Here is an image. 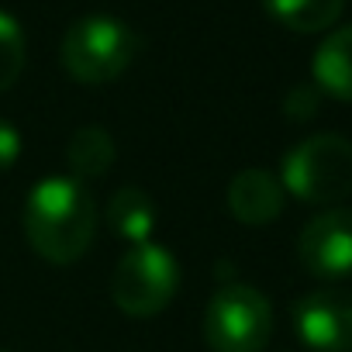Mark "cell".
Here are the masks:
<instances>
[{
	"instance_id": "6da1fadb",
	"label": "cell",
	"mask_w": 352,
	"mask_h": 352,
	"mask_svg": "<svg viewBox=\"0 0 352 352\" xmlns=\"http://www.w3.org/2000/svg\"><path fill=\"white\" fill-rule=\"evenodd\" d=\"M21 225L32 249L42 259L56 266H69L90 249L97 235V208L80 180H73V176H45L32 187L25 201Z\"/></svg>"
},
{
	"instance_id": "7a4b0ae2",
	"label": "cell",
	"mask_w": 352,
	"mask_h": 352,
	"mask_svg": "<svg viewBox=\"0 0 352 352\" xmlns=\"http://www.w3.org/2000/svg\"><path fill=\"white\" fill-rule=\"evenodd\" d=\"M280 176L304 204H338L352 194V142L335 131L311 135L283 155Z\"/></svg>"
},
{
	"instance_id": "3957f363",
	"label": "cell",
	"mask_w": 352,
	"mask_h": 352,
	"mask_svg": "<svg viewBox=\"0 0 352 352\" xmlns=\"http://www.w3.org/2000/svg\"><path fill=\"white\" fill-rule=\"evenodd\" d=\"M138 56V35L111 14H90L63 35V66L80 83H111Z\"/></svg>"
},
{
	"instance_id": "277c9868",
	"label": "cell",
	"mask_w": 352,
	"mask_h": 352,
	"mask_svg": "<svg viewBox=\"0 0 352 352\" xmlns=\"http://www.w3.org/2000/svg\"><path fill=\"white\" fill-rule=\"evenodd\" d=\"M176 290H180V266L169 249L155 242L131 245L111 276V297L131 318L159 314L176 297Z\"/></svg>"
},
{
	"instance_id": "5b68a950",
	"label": "cell",
	"mask_w": 352,
	"mask_h": 352,
	"mask_svg": "<svg viewBox=\"0 0 352 352\" xmlns=\"http://www.w3.org/2000/svg\"><path fill=\"white\" fill-rule=\"evenodd\" d=\"M204 335L214 352H263L273 335V307L256 287L232 283L211 297Z\"/></svg>"
},
{
	"instance_id": "8992f818",
	"label": "cell",
	"mask_w": 352,
	"mask_h": 352,
	"mask_svg": "<svg viewBox=\"0 0 352 352\" xmlns=\"http://www.w3.org/2000/svg\"><path fill=\"white\" fill-rule=\"evenodd\" d=\"M304 270L318 280L352 276V211H324L311 218L297 239Z\"/></svg>"
},
{
	"instance_id": "52a82bcc",
	"label": "cell",
	"mask_w": 352,
	"mask_h": 352,
	"mask_svg": "<svg viewBox=\"0 0 352 352\" xmlns=\"http://www.w3.org/2000/svg\"><path fill=\"white\" fill-rule=\"evenodd\" d=\"M294 328L314 352H352V294L314 290L297 300Z\"/></svg>"
},
{
	"instance_id": "ba28073f",
	"label": "cell",
	"mask_w": 352,
	"mask_h": 352,
	"mask_svg": "<svg viewBox=\"0 0 352 352\" xmlns=\"http://www.w3.org/2000/svg\"><path fill=\"white\" fill-rule=\"evenodd\" d=\"M228 208L242 225H270L283 211V187L266 169H242L228 184Z\"/></svg>"
},
{
	"instance_id": "9c48e42d",
	"label": "cell",
	"mask_w": 352,
	"mask_h": 352,
	"mask_svg": "<svg viewBox=\"0 0 352 352\" xmlns=\"http://www.w3.org/2000/svg\"><path fill=\"white\" fill-rule=\"evenodd\" d=\"M311 73L318 90H324L335 100H352V25L331 32L314 59H311Z\"/></svg>"
},
{
	"instance_id": "30bf717a",
	"label": "cell",
	"mask_w": 352,
	"mask_h": 352,
	"mask_svg": "<svg viewBox=\"0 0 352 352\" xmlns=\"http://www.w3.org/2000/svg\"><path fill=\"white\" fill-rule=\"evenodd\" d=\"M107 225L111 232L121 239V242H131V245H142V242H152V232H155V204L148 201L145 190L138 187H121L111 204H107Z\"/></svg>"
},
{
	"instance_id": "8fae6325",
	"label": "cell",
	"mask_w": 352,
	"mask_h": 352,
	"mask_svg": "<svg viewBox=\"0 0 352 352\" xmlns=\"http://www.w3.org/2000/svg\"><path fill=\"white\" fill-rule=\"evenodd\" d=\"M263 8L283 28L300 32V35H314V32H324L338 21L345 0H263Z\"/></svg>"
},
{
	"instance_id": "7c38bea8",
	"label": "cell",
	"mask_w": 352,
	"mask_h": 352,
	"mask_svg": "<svg viewBox=\"0 0 352 352\" xmlns=\"http://www.w3.org/2000/svg\"><path fill=\"white\" fill-rule=\"evenodd\" d=\"M66 159L76 176L97 180V176H104L114 166V138L107 135V128H97V124L80 128L66 145Z\"/></svg>"
},
{
	"instance_id": "4fadbf2b",
	"label": "cell",
	"mask_w": 352,
	"mask_h": 352,
	"mask_svg": "<svg viewBox=\"0 0 352 352\" xmlns=\"http://www.w3.org/2000/svg\"><path fill=\"white\" fill-rule=\"evenodd\" d=\"M21 69H25V32L8 11H0V94L18 83Z\"/></svg>"
},
{
	"instance_id": "5bb4252c",
	"label": "cell",
	"mask_w": 352,
	"mask_h": 352,
	"mask_svg": "<svg viewBox=\"0 0 352 352\" xmlns=\"http://www.w3.org/2000/svg\"><path fill=\"white\" fill-rule=\"evenodd\" d=\"M18 155H21V135L11 121L0 118V173L11 169L18 162Z\"/></svg>"
},
{
	"instance_id": "9a60e30c",
	"label": "cell",
	"mask_w": 352,
	"mask_h": 352,
	"mask_svg": "<svg viewBox=\"0 0 352 352\" xmlns=\"http://www.w3.org/2000/svg\"><path fill=\"white\" fill-rule=\"evenodd\" d=\"M314 111H318V97H314V90L297 87V90L287 97V114H290V118H307V114H314Z\"/></svg>"
}]
</instances>
